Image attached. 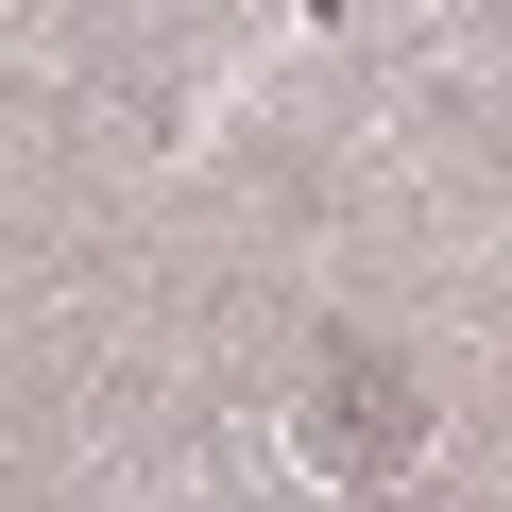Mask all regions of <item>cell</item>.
<instances>
[{"label": "cell", "mask_w": 512, "mask_h": 512, "mask_svg": "<svg viewBox=\"0 0 512 512\" xmlns=\"http://www.w3.org/2000/svg\"><path fill=\"white\" fill-rule=\"evenodd\" d=\"M291 444H308V478L376 495V478H410V461H427V393H410L359 325H325V342H308V410H291Z\"/></svg>", "instance_id": "1"}]
</instances>
